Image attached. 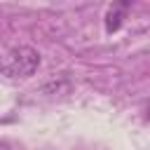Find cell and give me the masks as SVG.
<instances>
[{
  "mask_svg": "<svg viewBox=\"0 0 150 150\" xmlns=\"http://www.w3.org/2000/svg\"><path fill=\"white\" fill-rule=\"evenodd\" d=\"M38 66H40V52L28 45L12 47L2 56V75L5 80H12V82L28 80L30 75H35Z\"/></svg>",
  "mask_w": 150,
  "mask_h": 150,
  "instance_id": "obj_1",
  "label": "cell"
},
{
  "mask_svg": "<svg viewBox=\"0 0 150 150\" xmlns=\"http://www.w3.org/2000/svg\"><path fill=\"white\" fill-rule=\"evenodd\" d=\"M0 148H2V150H9V143H7V141H2V143H0Z\"/></svg>",
  "mask_w": 150,
  "mask_h": 150,
  "instance_id": "obj_3",
  "label": "cell"
},
{
  "mask_svg": "<svg viewBox=\"0 0 150 150\" xmlns=\"http://www.w3.org/2000/svg\"><path fill=\"white\" fill-rule=\"evenodd\" d=\"M145 120H150V105L145 108Z\"/></svg>",
  "mask_w": 150,
  "mask_h": 150,
  "instance_id": "obj_4",
  "label": "cell"
},
{
  "mask_svg": "<svg viewBox=\"0 0 150 150\" xmlns=\"http://www.w3.org/2000/svg\"><path fill=\"white\" fill-rule=\"evenodd\" d=\"M131 9V2H112L105 12V30L108 33H115L120 26H122V19L127 16V12Z\"/></svg>",
  "mask_w": 150,
  "mask_h": 150,
  "instance_id": "obj_2",
  "label": "cell"
}]
</instances>
